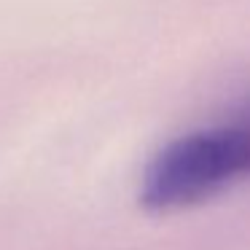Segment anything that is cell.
<instances>
[{
  "instance_id": "1",
  "label": "cell",
  "mask_w": 250,
  "mask_h": 250,
  "mask_svg": "<svg viewBox=\"0 0 250 250\" xmlns=\"http://www.w3.org/2000/svg\"><path fill=\"white\" fill-rule=\"evenodd\" d=\"M250 178V103L229 121L172 140L153 156L140 199L148 210L191 207Z\"/></svg>"
}]
</instances>
